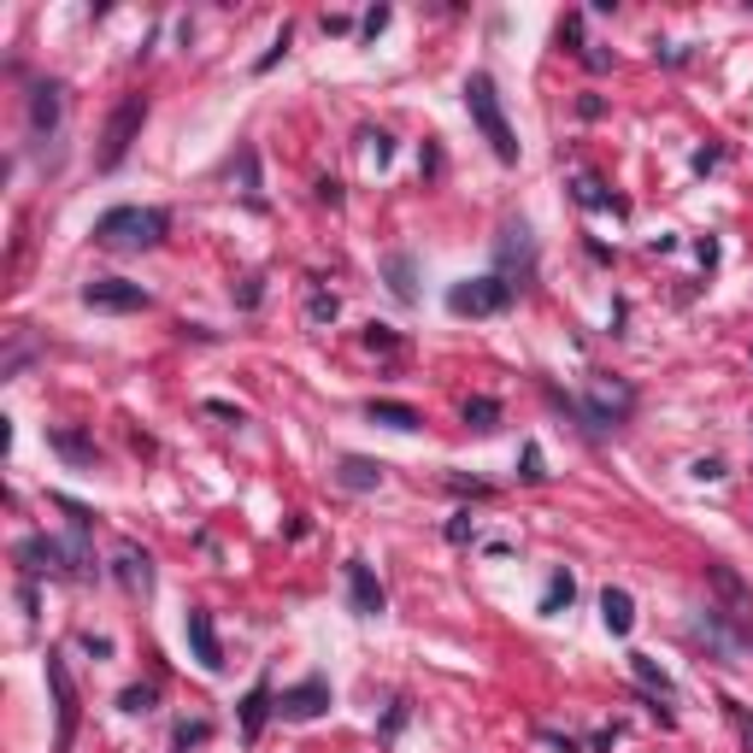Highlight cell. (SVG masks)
<instances>
[{
    "instance_id": "obj_28",
    "label": "cell",
    "mask_w": 753,
    "mask_h": 753,
    "mask_svg": "<svg viewBox=\"0 0 753 753\" xmlns=\"http://www.w3.org/2000/svg\"><path fill=\"white\" fill-rule=\"evenodd\" d=\"M518 477H524V483H542V447H535V442H524V459H518Z\"/></svg>"
},
{
    "instance_id": "obj_7",
    "label": "cell",
    "mask_w": 753,
    "mask_h": 753,
    "mask_svg": "<svg viewBox=\"0 0 753 753\" xmlns=\"http://www.w3.org/2000/svg\"><path fill=\"white\" fill-rule=\"evenodd\" d=\"M48 689H53V713H60L53 753H71V742H77V683H71V671H65L60 654H48Z\"/></svg>"
},
{
    "instance_id": "obj_11",
    "label": "cell",
    "mask_w": 753,
    "mask_h": 753,
    "mask_svg": "<svg viewBox=\"0 0 753 753\" xmlns=\"http://www.w3.org/2000/svg\"><path fill=\"white\" fill-rule=\"evenodd\" d=\"M277 713V701H271V677H259V683L242 694V742H259V730H266V718Z\"/></svg>"
},
{
    "instance_id": "obj_18",
    "label": "cell",
    "mask_w": 753,
    "mask_h": 753,
    "mask_svg": "<svg viewBox=\"0 0 753 753\" xmlns=\"http://www.w3.org/2000/svg\"><path fill=\"white\" fill-rule=\"evenodd\" d=\"M412 254H388L383 259V277H388V288H395V300H400V307H412V300H418V283H412Z\"/></svg>"
},
{
    "instance_id": "obj_21",
    "label": "cell",
    "mask_w": 753,
    "mask_h": 753,
    "mask_svg": "<svg viewBox=\"0 0 753 753\" xmlns=\"http://www.w3.org/2000/svg\"><path fill=\"white\" fill-rule=\"evenodd\" d=\"M706 571H713V583H718V595H724V601H736V606H753L748 583H742V577H736L724 559H713V565H706Z\"/></svg>"
},
{
    "instance_id": "obj_20",
    "label": "cell",
    "mask_w": 753,
    "mask_h": 753,
    "mask_svg": "<svg viewBox=\"0 0 753 753\" xmlns=\"http://www.w3.org/2000/svg\"><path fill=\"white\" fill-rule=\"evenodd\" d=\"M571 595H577L571 571H554V577H547V589H542V613H547V618L565 613V606H571Z\"/></svg>"
},
{
    "instance_id": "obj_9",
    "label": "cell",
    "mask_w": 753,
    "mask_h": 753,
    "mask_svg": "<svg viewBox=\"0 0 753 753\" xmlns=\"http://www.w3.org/2000/svg\"><path fill=\"white\" fill-rule=\"evenodd\" d=\"M347 601H354L359 618H383L388 613V595H383V583H376V571L366 559H347Z\"/></svg>"
},
{
    "instance_id": "obj_26",
    "label": "cell",
    "mask_w": 753,
    "mask_h": 753,
    "mask_svg": "<svg viewBox=\"0 0 753 753\" xmlns=\"http://www.w3.org/2000/svg\"><path fill=\"white\" fill-rule=\"evenodd\" d=\"M366 347H371V354H395L400 336H395L388 324H366Z\"/></svg>"
},
{
    "instance_id": "obj_23",
    "label": "cell",
    "mask_w": 753,
    "mask_h": 753,
    "mask_svg": "<svg viewBox=\"0 0 753 753\" xmlns=\"http://www.w3.org/2000/svg\"><path fill=\"white\" fill-rule=\"evenodd\" d=\"M153 706H159V689H153V683H129V689L119 694V713H129V718H136V713H153Z\"/></svg>"
},
{
    "instance_id": "obj_15",
    "label": "cell",
    "mask_w": 753,
    "mask_h": 753,
    "mask_svg": "<svg viewBox=\"0 0 753 753\" xmlns=\"http://www.w3.org/2000/svg\"><path fill=\"white\" fill-rule=\"evenodd\" d=\"M601 618H606V630H613V635H630V630H635V601H630V589H606V595H601Z\"/></svg>"
},
{
    "instance_id": "obj_27",
    "label": "cell",
    "mask_w": 753,
    "mask_h": 753,
    "mask_svg": "<svg viewBox=\"0 0 753 753\" xmlns=\"http://www.w3.org/2000/svg\"><path fill=\"white\" fill-rule=\"evenodd\" d=\"M724 713H730V718H736V730H742V748L753 753V713H748V706H742V701H730V694H724Z\"/></svg>"
},
{
    "instance_id": "obj_31",
    "label": "cell",
    "mask_w": 753,
    "mask_h": 753,
    "mask_svg": "<svg viewBox=\"0 0 753 753\" xmlns=\"http://www.w3.org/2000/svg\"><path fill=\"white\" fill-rule=\"evenodd\" d=\"M366 141H371V159H376V165H383V159L395 153V141H388L383 129H366Z\"/></svg>"
},
{
    "instance_id": "obj_1",
    "label": "cell",
    "mask_w": 753,
    "mask_h": 753,
    "mask_svg": "<svg viewBox=\"0 0 753 753\" xmlns=\"http://www.w3.org/2000/svg\"><path fill=\"white\" fill-rule=\"evenodd\" d=\"M165 230H171L165 207H112L95 219V242L112 254H141V248H159Z\"/></svg>"
},
{
    "instance_id": "obj_30",
    "label": "cell",
    "mask_w": 753,
    "mask_h": 753,
    "mask_svg": "<svg viewBox=\"0 0 753 753\" xmlns=\"http://www.w3.org/2000/svg\"><path fill=\"white\" fill-rule=\"evenodd\" d=\"M283 53H288V24H283V30H277V41H271V53H266V60H259L254 71H271V65L283 60Z\"/></svg>"
},
{
    "instance_id": "obj_2",
    "label": "cell",
    "mask_w": 753,
    "mask_h": 753,
    "mask_svg": "<svg viewBox=\"0 0 753 753\" xmlns=\"http://www.w3.org/2000/svg\"><path fill=\"white\" fill-rule=\"evenodd\" d=\"M466 112H471L477 136L489 141V153H495L501 165H518V136H513V124H506L501 89H495L489 71H471V77H466Z\"/></svg>"
},
{
    "instance_id": "obj_12",
    "label": "cell",
    "mask_w": 753,
    "mask_h": 753,
    "mask_svg": "<svg viewBox=\"0 0 753 753\" xmlns=\"http://www.w3.org/2000/svg\"><path fill=\"white\" fill-rule=\"evenodd\" d=\"M336 483L347 495H371V489H383V466L376 459H359V454H342L336 459Z\"/></svg>"
},
{
    "instance_id": "obj_10",
    "label": "cell",
    "mask_w": 753,
    "mask_h": 753,
    "mask_svg": "<svg viewBox=\"0 0 753 753\" xmlns=\"http://www.w3.org/2000/svg\"><path fill=\"white\" fill-rule=\"evenodd\" d=\"M183 630H188V647H195L200 671L219 677V671H224V647H219V630H212V613H188Z\"/></svg>"
},
{
    "instance_id": "obj_4",
    "label": "cell",
    "mask_w": 753,
    "mask_h": 753,
    "mask_svg": "<svg viewBox=\"0 0 753 753\" xmlns=\"http://www.w3.org/2000/svg\"><path fill=\"white\" fill-rule=\"evenodd\" d=\"M18 565L30 577H83L89 571V554H83V542H60V535H24Z\"/></svg>"
},
{
    "instance_id": "obj_33",
    "label": "cell",
    "mask_w": 753,
    "mask_h": 753,
    "mask_svg": "<svg viewBox=\"0 0 753 753\" xmlns=\"http://www.w3.org/2000/svg\"><path fill=\"white\" fill-rule=\"evenodd\" d=\"M694 477H701V483H718V477H724V459H694Z\"/></svg>"
},
{
    "instance_id": "obj_35",
    "label": "cell",
    "mask_w": 753,
    "mask_h": 753,
    "mask_svg": "<svg viewBox=\"0 0 753 753\" xmlns=\"http://www.w3.org/2000/svg\"><path fill=\"white\" fill-rule=\"evenodd\" d=\"M383 24H388V7H371V12H366V36L376 41V36H383Z\"/></svg>"
},
{
    "instance_id": "obj_3",
    "label": "cell",
    "mask_w": 753,
    "mask_h": 753,
    "mask_svg": "<svg viewBox=\"0 0 753 753\" xmlns=\"http://www.w3.org/2000/svg\"><path fill=\"white\" fill-rule=\"evenodd\" d=\"M141 124H148V95H124L119 107H112L107 129H100V153H95V165H100V171H119L124 159H129V148H136Z\"/></svg>"
},
{
    "instance_id": "obj_36",
    "label": "cell",
    "mask_w": 753,
    "mask_h": 753,
    "mask_svg": "<svg viewBox=\"0 0 753 753\" xmlns=\"http://www.w3.org/2000/svg\"><path fill=\"white\" fill-rule=\"evenodd\" d=\"M324 30H330V36H347V30H354V24H347L342 12H324Z\"/></svg>"
},
{
    "instance_id": "obj_6",
    "label": "cell",
    "mask_w": 753,
    "mask_h": 753,
    "mask_svg": "<svg viewBox=\"0 0 753 753\" xmlns=\"http://www.w3.org/2000/svg\"><path fill=\"white\" fill-rule=\"evenodd\" d=\"M83 307H95V312H148L153 295L141 283H124V277H89L83 283Z\"/></svg>"
},
{
    "instance_id": "obj_22",
    "label": "cell",
    "mask_w": 753,
    "mask_h": 753,
    "mask_svg": "<svg viewBox=\"0 0 753 753\" xmlns=\"http://www.w3.org/2000/svg\"><path fill=\"white\" fill-rule=\"evenodd\" d=\"M630 671H635V677H642V683H647V689H654V694H659V701H671V694H677V689H671V677H665V671H659V665H654V659H647V654H630Z\"/></svg>"
},
{
    "instance_id": "obj_8",
    "label": "cell",
    "mask_w": 753,
    "mask_h": 753,
    "mask_svg": "<svg viewBox=\"0 0 753 753\" xmlns=\"http://www.w3.org/2000/svg\"><path fill=\"white\" fill-rule=\"evenodd\" d=\"M324 713H330V683H324V677H307V683H295V689L277 694V718L283 724H312Z\"/></svg>"
},
{
    "instance_id": "obj_16",
    "label": "cell",
    "mask_w": 753,
    "mask_h": 753,
    "mask_svg": "<svg viewBox=\"0 0 753 753\" xmlns=\"http://www.w3.org/2000/svg\"><path fill=\"white\" fill-rule=\"evenodd\" d=\"M48 447H53V454H65L71 466H95V459H100V447L83 436V430H48Z\"/></svg>"
},
{
    "instance_id": "obj_25",
    "label": "cell",
    "mask_w": 753,
    "mask_h": 753,
    "mask_svg": "<svg viewBox=\"0 0 753 753\" xmlns=\"http://www.w3.org/2000/svg\"><path fill=\"white\" fill-rule=\"evenodd\" d=\"M577 200H583V207H613V212H625V200H613L595 177H583V183H577Z\"/></svg>"
},
{
    "instance_id": "obj_34",
    "label": "cell",
    "mask_w": 753,
    "mask_h": 753,
    "mask_svg": "<svg viewBox=\"0 0 753 753\" xmlns=\"http://www.w3.org/2000/svg\"><path fill=\"white\" fill-rule=\"evenodd\" d=\"M200 412H212V418H230V424H242V407H230V400H207Z\"/></svg>"
},
{
    "instance_id": "obj_17",
    "label": "cell",
    "mask_w": 753,
    "mask_h": 753,
    "mask_svg": "<svg viewBox=\"0 0 753 753\" xmlns=\"http://www.w3.org/2000/svg\"><path fill=\"white\" fill-rule=\"evenodd\" d=\"M53 124H60V83H36V95H30V129H36V136H41V129L53 136Z\"/></svg>"
},
{
    "instance_id": "obj_24",
    "label": "cell",
    "mask_w": 753,
    "mask_h": 753,
    "mask_svg": "<svg viewBox=\"0 0 753 753\" xmlns=\"http://www.w3.org/2000/svg\"><path fill=\"white\" fill-rule=\"evenodd\" d=\"M336 312H342V300L324 295V288H318V295L307 300V324H336Z\"/></svg>"
},
{
    "instance_id": "obj_13",
    "label": "cell",
    "mask_w": 753,
    "mask_h": 753,
    "mask_svg": "<svg viewBox=\"0 0 753 753\" xmlns=\"http://www.w3.org/2000/svg\"><path fill=\"white\" fill-rule=\"evenodd\" d=\"M366 418H371V424H388V430H400V436H412V430H424V418H418V407H407V400H366Z\"/></svg>"
},
{
    "instance_id": "obj_19",
    "label": "cell",
    "mask_w": 753,
    "mask_h": 753,
    "mask_svg": "<svg viewBox=\"0 0 753 753\" xmlns=\"http://www.w3.org/2000/svg\"><path fill=\"white\" fill-rule=\"evenodd\" d=\"M466 430H477V436L501 430V400H495V395H471V400H466Z\"/></svg>"
},
{
    "instance_id": "obj_29",
    "label": "cell",
    "mask_w": 753,
    "mask_h": 753,
    "mask_svg": "<svg viewBox=\"0 0 753 753\" xmlns=\"http://www.w3.org/2000/svg\"><path fill=\"white\" fill-rule=\"evenodd\" d=\"M195 742H207V724H200V718H195V724H177V748L188 753Z\"/></svg>"
},
{
    "instance_id": "obj_14",
    "label": "cell",
    "mask_w": 753,
    "mask_h": 753,
    "mask_svg": "<svg viewBox=\"0 0 753 753\" xmlns=\"http://www.w3.org/2000/svg\"><path fill=\"white\" fill-rule=\"evenodd\" d=\"M119 577H124L129 595H148V589H153V559L141 554L136 542H124V547H119Z\"/></svg>"
},
{
    "instance_id": "obj_5",
    "label": "cell",
    "mask_w": 753,
    "mask_h": 753,
    "mask_svg": "<svg viewBox=\"0 0 753 753\" xmlns=\"http://www.w3.org/2000/svg\"><path fill=\"white\" fill-rule=\"evenodd\" d=\"M513 307V283L501 277V271H489V277H466L447 288V312L454 318H495Z\"/></svg>"
},
{
    "instance_id": "obj_32",
    "label": "cell",
    "mask_w": 753,
    "mask_h": 753,
    "mask_svg": "<svg viewBox=\"0 0 753 753\" xmlns=\"http://www.w3.org/2000/svg\"><path fill=\"white\" fill-rule=\"evenodd\" d=\"M471 535H477V524H471V513H459L454 524H447V542H471Z\"/></svg>"
}]
</instances>
